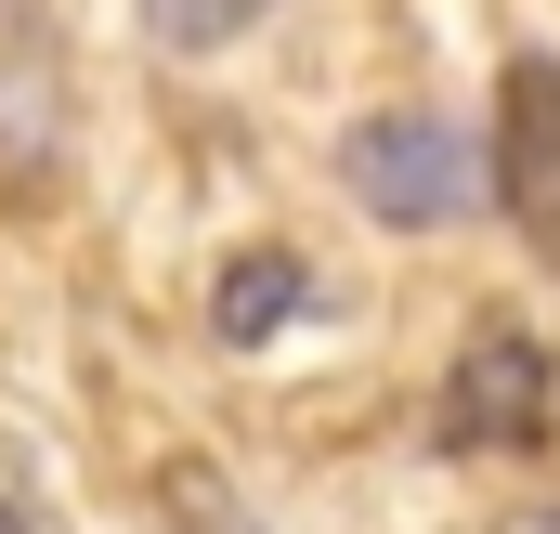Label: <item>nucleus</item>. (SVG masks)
<instances>
[{
	"label": "nucleus",
	"instance_id": "nucleus-1",
	"mask_svg": "<svg viewBox=\"0 0 560 534\" xmlns=\"http://www.w3.org/2000/svg\"><path fill=\"white\" fill-rule=\"evenodd\" d=\"M339 183L378 235H456L469 209H495V156L456 131L443 105H378L339 131Z\"/></svg>",
	"mask_w": 560,
	"mask_h": 534
},
{
	"label": "nucleus",
	"instance_id": "nucleus-2",
	"mask_svg": "<svg viewBox=\"0 0 560 534\" xmlns=\"http://www.w3.org/2000/svg\"><path fill=\"white\" fill-rule=\"evenodd\" d=\"M443 443L456 456H548L560 443V352L522 326H482L443 365Z\"/></svg>",
	"mask_w": 560,
	"mask_h": 534
},
{
	"label": "nucleus",
	"instance_id": "nucleus-3",
	"mask_svg": "<svg viewBox=\"0 0 560 534\" xmlns=\"http://www.w3.org/2000/svg\"><path fill=\"white\" fill-rule=\"evenodd\" d=\"M495 209L535 262H560V53H522L495 92Z\"/></svg>",
	"mask_w": 560,
	"mask_h": 534
},
{
	"label": "nucleus",
	"instance_id": "nucleus-4",
	"mask_svg": "<svg viewBox=\"0 0 560 534\" xmlns=\"http://www.w3.org/2000/svg\"><path fill=\"white\" fill-rule=\"evenodd\" d=\"M313 313H326V274L287 262V248H235L222 287H209V339H235V352H261L287 326H313Z\"/></svg>",
	"mask_w": 560,
	"mask_h": 534
},
{
	"label": "nucleus",
	"instance_id": "nucleus-5",
	"mask_svg": "<svg viewBox=\"0 0 560 534\" xmlns=\"http://www.w3.org/2000/svg\"><path fill=\"white\" fill-rule=\"evenodd\" d=\"M261 13H275V0H143V39L196 66V53H235V39H248Z\"/></svg>",
	"mask_w": 560,
	"mask_h": 534
},
{
	"label": "nucleus",
	"instance_id": "nucleus-6",
	"mask_svg": "<svg viewBox=\"0 0 560 534\" xmlns=\"http://www.w3.org/2000/svg\"><path fill=\"white\" fill-rule=\"evenodd\" d=\"M170 534H261V522H248L222 483H183V522H170Z\"/></svg>",
	"mask_w": 560,
	"mask_h": 534
},
{
	"label": "nucleus",
	"instance_id": "nucleus-7",
	"mask_svg": "<svg viewBox=\"0 0 560 534\" xmlns=\"http://www.w3.org/2000/svg\"><path fill=\"white\" fill-rule=\"evenodd\" d=\"M509 534H560V509H522V522H509Z\"/></svg>",
	"mask_w": 560,
	"mask_h": 534
},
{
	"label": "nucleus",
	"instance_id": "nucleus-8",
	"mask_svg": "<svg viewBox=\"0 0 560 534\" xmlns=\"http://www.w3.org/2000/svg\"><path fill=\"white\" fill-rule=\"evenodd\" d=\"M0 534H26V509H13V496H0Z\"/></svg>",
	"mask_w": 560,
	"mask_h": 534
}]
</instances>
